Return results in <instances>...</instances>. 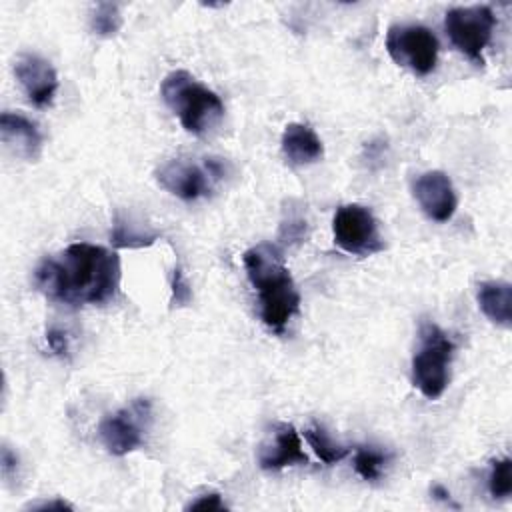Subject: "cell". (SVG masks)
<instances>
[{"label": "cell", "mask_w": 512, "mask_h": 512, "mask_svg": "<svg viewBox=\"0 0 512 512\" xmlns=\"http://www.w3.org/2000/svg\"><path fill=\"white\" fill-rule=\"evenodd\" d=\"M262 470H282L286 466L308 464V456L302 450L300 436L292 424H280L272 442L264 444L258 454Z\"/></svg>", "instance_id": "cell-13"}, {"label": "cell", "mask_w": 512, "mask_h": 512, "mask_svg": "<svg viewBox=\"0 0 512 512\" xmlns=\"http://www.w3.org/2000/svg\"><path fill=\"white\" fill-rule=\"evenodd\" d=\"M454 356V342L434 322H422L420 348L412 358V384L428 400L444 394L450 382V362Z\"/></svg>", "instance_id": "cell-4"}, {"label": "cell", "mask_w": 512, "mask_h": 512, "mask_svg": "<svg viewBox=\"0 0 512 512\" xmlns=\"http://www.w3.org/2000/svg\"><path fill=\"white\" fill-rule=\"evenodd\" d=\"M192 300V288L184 276V270L180 266L174 268V274H172V306L174 308H180V306H186L190 304Z\"/></svg>", "instance_id": "cell-22"}, {"label": "cell", "mask_w": 512, "mask_h": 512, "mask_svg": "<svg viewBox=\"0 0 512 512\" xmlns=\"http://www.w3.org/2000/svg\"><path fill=\"white\" fill-rule=\"evenodd\" d=\"M188 510H224L226 504L222 502L218 492H210V494H202L196 500H192L188 506Z\"/></svg>", "instance_id": "cell-23"}, {"label": "cell", "mask_w": 512, "mask_h": 512, "mask_svg": "<svg viewBox=\"0 0 512 512\" xmlns=\"http://www.w3.org/2000/svg\"><path fill=\"white\" fill-rule=\"evenodd\" d=\"M34 286L62 304H106L120 286V260L102 246L76 242L58 258H44L36 266Z\"/></svg>", "instance_id": "cell-1"}, {"label": "cell", "mask_w": 512, "mask_h": 512, "mask_svg": "<svg viewBox=\"0 0 512 512\" xmlns=\"http://www.w3.org/2000/svg\"><path fill=\"white\" fill-rule=\"evenodd\" d=\"M494 24V12L486 4L450 8L444 18V28L454 48H458L466 58H470L478 66L484 64L482 54L492 38Z\"/></svg>", "instance_id": "cell-5"}, {"label": "cell", "mask_w": 512, "mask_h": 512, "mask_svg": "<svg viewBox=\"0 0 512 512\" xmlns=\"http://www.w3.org/2000/svg\"><path fill=\"white\" fill-rule=\"evenodd\" d=\"M308 234V222L304 216L300 214H288L282 224H280V234L278 238L284 242V244H296V242H302Z\"/></svg>", "instance_id": "cell-21"}, {"label": "cell", "mask_w": 512, "mask_h": 512, "mask_svg": "<svg viewBox=\"0 0 512 512\" xmlns=\"http://www.w3.org/2000/svg\"><path fill=\"white\" fill-rule=\"evenodd\" d=\"M282 152L290 164L306 166L322 158L324 146L310 126L292 122L282 132Z\"/></svg>", "instance_id": "cell-14"}, {"label": "cell", "mask_w": 512, "mask_h": 512, "mask_svg": "<svg viewBox=\"0 0 512 512\" xmlns=\"http://www.w3.org/2000/svg\"><path fill=\"white\" fill-rule=\"evenodd\" d=\"M488 490L492 498L504 500L512 492V460L510 458H500L492 460L490 476H488Z\"/></svg>", "instance_id": "cell-20"}, {"label": "cell", "mask_w": 512, "mask_h": 512, "mask_svg": "<svg viewBox=\"0 0 512 512\" xmlns=\"http://www.w3.org/2000/svg\"><path fill=\"white\" fill-rule=\"evenodd\" d=\"M30 510H72V504H68L64 500H50V502L32 504Z\"/></svg>", "instance_id": "cell-26"}, {"label": "cell", "mask_w": 512, "mask_h": 512, "mask_svg": "<svg viewBox=\"0 0 512 512\" xmlns=\"http://www.w3.org/2000/svg\"><path fill=\"white\" fill-rule=\"evenodd\" d=\"M0 470H2L4 480H10V478L16 474V470H18V456H16L8 446H4V448H2Z\"/></svg>", "instance_id": "cell-25"}, {"label": "cell", "mask_w": 512, "mask_h": 512, "mask_svg": "<svg viewBox=\"0 0 512 512\" xmlns=\"http://www.w3.org/2000/svg\"><path fill=\"white\" fill-rule=\"evenodd\" d=\"M334 242L348 254L370 256L384 250L374 214L360 204L340 206L332 220Z\"/></svg>", "instance_id": "cell-8"}, {"label": "cell", "mask_w": 512, "mask_h": 512, "mask_svg": "<svg viewBox=\"0 0 512 512\" xmlns=\"http://www.w3.org/2000/svg\"><path fill=\"white\" fill-rule=\"evenodd\" d=\"M432 496H436L438 500H444V502L450 500V492L446 488H442V486H434L432 488Z\"/></svg>", "instance_id": "cell-27"}, {"label": "cell", "mask_w": 512, "mask_h": 512, "mask_svg": "<svg viewBox=\"0 0 512 512\" xmlns=\"http://www.w3.org/2000/svg\"><path fill=\"white\" fill-rule=\"evenodd\" d=\"M46 340H48V346L50 350L56 354V356H66L70 346H68V338H66V332L60 330V328H50L46 332Z\"/></svg>", "instance_id": "cell-24"}, {"label": "cell", "mask_w": 512, "mask_h": 512, "mask_svg": "<svg viewBox=\"0 0 512 512\" xmlns=\"http://www.w3.org/2000/svg\"><path fill=\"white\" fill-rule=\"evenodd\" d=\"M386 52L398 66L426 76L438 60V38L426 26L396 24L386 34Z\"/></svg>", "instance_id": "cell-6"}, {"label": "cell", "mask_w": 512, "mask_h": 512, "mask_svg": "<svg viewBox=\"0 0 512 512\" xmlns=\"http://www.w3.org/2000/svg\"><path fill=\"white\" fill-rule=\"evenodd\" d=\"M242 264L252 288L258 292L262 322L282 332L300 306V294L278 246L262 242L244 252Z\"/></svg>", "instance_id": "cell-2"}, {"label": "cell", "mask_w": 512, "mask_h": 512, "mask_svg": "<svg viewBox=\"0 0 512 512\" xmlns=\"http://www.w3.org/2000/svg\"><path fill=\"white\" fill-rule=\"evenodd\" d=\"M150 400L138 398L130 406L108 414L98 424V436L104 448L114 456H126L144 444L150 424Z\"/></svg>", "instance_id": "cell-7"}, {"label": "cell", "mask_w": 512, "mask_h": 512, "mask_svg": "<svg viewBox=\"0 0 512 512\" xmlns=\"http://www.w3.org/2000/svg\"><path fill=\"white\" fill-rule=\"evenodd\" d=\"M158 234H150L138 228V224L116 220L112 230V244L116 248H144L154 244Z\"/></svg>", "instance_id": "cell-19"}, {"label": "cell", "mask_w": 512, "mask_h": 512, "mask_svg": "<svg viewBox=\"0 0 512 512\" xmlns=\"http://www.w3.org/2000/svg\"><path fill=\"white\" fill-rule=\"evenodd\" d=\"M164 104L178 116L186 132L204 136L224 118V104L216 92L200 84L186 70L170 72L160 86Z\"/></svg>", "instance_id": "cell-3"}, {"label": "cell", "mask_w": 512, "mask_h": 512, "mask_svg": "<svg viewBox=\"0 0 512 512\" xmlns=\"http://www.w3.org/2000/svg\"><path fill=\"white\" fill-rule=\"evenodd\" d=\"M158 184L180 200H198L210 192V180H214L208 168H200L186 160H168L156 170Z\"/></svg>", "instance_id": "cell-11"}, {"label": "cell", "mask_w": 512, "mask_h": 512, "mask_svg": "<svg viewBox=\"0 0 512 512\" xmlns=\"http://www.w3.org/2000/svg\"><path fill=\"white\" fill-rule=\"evenodd\" d=\"M304 438L310 444L312 452L324 462V464H336L348 456V448L338 444L322 426H308L304 430Z\"/></svg>", "instance_id": "cell-16"}, {"label": "cell", "mask_w": 512, "mask_h": 512, "mask_svg": "<svg viewBox=\"0 0 512 512\" xmlns=\"http://www.w3.org/2000/svg\"><path fill=\"white\" fill-rule=\"evenodd\" d=\"M14 74L34 106L52 104L58 90V74L48 60L38 54H20L14 62Z\"/></svg>", "instance_id": "cell-10"}, {"label": "cell", "mask_w": 512, "mask_h": 512, "mask_svg": "<svg viewBox=\"0 0 512 512\" xmlns=\"http://www.w3.org/2000/svg\"><path fill=\"white\" fill-rule=\"evenodd\" d=\"M122 28V14L120 8L112 2H100L96 4V8L90 14V30L96 36L102 38H110L114 34H118V30Z\"/></svg>", "instance_id": "cell-18"}, {"label": "cell", "mask_w": 512, "mask_h": 512, "mask_svg": "<svg viewBox=\"0 0 512 512\" xmlns=\"http://www.w3.org/2000/svg\"><path fill=\"white\" fill-rule=\"evenodd\" d=\"M478 308L482 314L500 328H510L512 324V286L508 282L490 280L480 282L476 290Z\"/></svg>", "instance_id": "cell-15"}, {"label": "cell", "mask_w": 512, "mask_h": 512, "mask_svg": "<svg viewBox=\"0 0 512 512\" xmlns=\"http://www.w3.org/2000/svg\"><path fill=\"white\" fill-rule=\"evenodd\" d=\"M390 460V454L378 450L376 446H360L354 454V470L364 480H378Z\"/></svg>", "instance_id": "cell-17"}, {"label": "cell", "mask_w": 512, "mask_h": 512, "mask_svg": "<svg viewBox=\"0 0 512 512\" xmlns=\"http://www.w3.org/2000/svg\"><path fill=\"white\" fill-rule=\"evenodd\" d=\"M412 192L418 206L430 220L448 222L454 216L458 200H456L452 180L444 172L430 170L420 174L414 180Z\"/></svg>", "instance_id": "cell-9"}, {"label": "cell", "mask_w": 512, "mask_h": 512, "mask_svg": "<svg viewBox=\"0 0 512 512\" xmlns=\"http://www.w3.org/2000/svg\"><path fill=\"white\" fill-rule=\"evenodd\" d=\"M0 140L18 158L34 160L42 152V132L30 118L14 112L0 116Z\"/></svg>", "instance_id": "cell-12"}]
</instances>
